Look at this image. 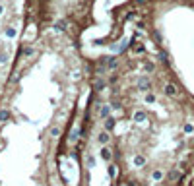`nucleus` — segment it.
I'll return each instance as SVG.
<instances>
[{
	"instance_id": "11",
	"label": "nucleus",
	"mask_w": 194,
	"mask_h": 186,
	"mask_svg": "<svg viewBox=\"0 0 194 186\" xmlns=\"http://www.w3.org/2000/svg\"><path fill=\"white\" fill-rule=\"evenodd\" d=\"M6 37H10V39L16 37V29H14V27H8L6 29Z\"/></svg>"
},
{
	"instance_id": "3",
	"label": "nucleus",
	"mask_w": 194,
	"mask_h": 186,
	"mask_svg": "<svg viewBox=\"0 0 194 186\" xmlns=\"http://www.w3.org/2000/svg\"><path fill=\"white\" fill-rule=\"evenodd\" d=\"M146 120V113L144 111H136L134 113V122H144Z\"/></svg>"
},
{
	"instance_id": "18",
	"label": "nucleus",
	"mask_w": 194,
	"mask_h": 186,
	"mask_svg": "<svg viewBox=\"0 0 194 186\" xmlns=\"http://www.w3.org/2000/svg\"><path fill=\"white\" fill-rule=\"evenodd\" d=\"M159 58H161L163 62H165V64H167V60H169V58H167V54H165V52H159Z\"/></svg>"
},
{
	"instance_id": "19",
	"label": "nucleus",
	"mask_w": 194,
	"mask_h": 186,
	"mask_svg": "<svg viewBox=\"0 0 194 186\" xmlns=\"http://www.w3.org/2000/svg\"><path fill=\"white\" fill-rule=\"evenodd\" d=\"M87 165L93 167V165H95V159H93V157H87Z\"/></svg>"
},
{
	"instance_id": "6",
	"label": "nucleus",
	"mask_w": 194,
	"mask_h": 186,
	"mask_svg": "<svg viewBox=\"0 0 194 186\" xmlns=\"http://www.w3.org/2000/svg\"><path fill=\"white\" fill-rule=\"evenodd\" d=\"M105 128H107V130H113V128H115V120H113L111 116L105 120Z\"/></svg>"
},
{
	"instance_id": "8",
	"label": "nucleus",
	"mask_w": 194,
	"mask_h": 186,
	"mask_svg": "<svg viewBox=\"0 0 194 186\" xmlns=\"http://www.w3.org/2000/svg\"><path fill=\"white\" fill-rule=\"evenodd\" d=\"M101 157H103L105 161H109V159H111V151H109L107 148H103V149H101Z\"/></svg>"
},
{
	"instance_id": "1",
	"label": "nucleus",
	"mask_w": 194,
	"mask_h": 186,
	"mask_svg": "<svg viewBox=\"0 0 194 186\" xmlns=\"http://www.w3.org/2000/svg\"><path fill=\"white\" fill-rule=\"evenodd\" d=\"M163 91H165V95H167V97H175V95H177V87H175L173 84H165Z\"/></svg>"
},
{
	"instance_id": "14",
	"label": "nucleus",
	"mask_w": 194,
	"mask_h": 186,
	"mask_svg": "<svg viewBox=\"0 0 194 186\" xmlns=\"http://www.w3.org/2000/svg\"><path fill=\"white\" fill-rule=\"evenodd\" d=\"M138 85H140V89H148V82H146V80H140V84H138Z\"/></svg>"
},
{
	"instance_id": "9",
	"label": "nucleus",
	"mask_w": 194,
	"mask_h": 186,
	"mask_svg": "<svg viewBox=\"0 0 194 186\" xmlns=\"http://www.w3.org/2000/svg\"><path fill=\"white\" fill-rule=\"evenodd\" d=\"M151 178H153V180H161L163 178V173H161V171H153V173H151Z\"/></svg>"
},
{
	"instance_id": "5",
	"label": "nucleus",
	"mask_w": 194,
	"mask_h": 186,
	"mask_svg": "<svg viewBox=\"0 0 194 186\" xmlns=\"http://www.w3.org/2000/svg\"><path fill=\"white\" fill-rule=\"evenodd\" d=\"M144 163H146V157H142V155H138V157H134V165H136V167H142Z\"/></svg>"
},
{
	"instance_id": "16",
	"label": "nucleus",
	"mask_w": 194,
	"mask_h": 186,
	"mask_svg": "<svg viewBox=\"0 0 194 186\" xmlns=\"http://www.w3.org/2000/svg\"><path fill=\"white\" fill-rule=\"evenodd\" d=\"M146 70H148V72H153V70H155V66L151 64V62H146Z\"/></svg>"
},
{
	"instance_id": "2",
	"label": "nucleus",
	"mask_w": 194,
	"mask_h": 186,
	"mask_svg": "<svg viewBox=\"0 0 194 186\" xmlns=\"http://www.w3.org/2000/svg\"><path fill=\"white\" fill-rule=\"evenodd\" d=\"M111 140V136H109V132H101V134L97 136V141H99V143H101V146H105V143H107V141Z\"/></svg>"
},
{
	"instance_id": "7",
	"label": "nucleus",
	"mask_w": 194,
	"mask_h": 186,
	"mask_svg": "<svg viewBox=\"0 0 194 186\" xmlns=\"http://www.w3.org/2000/svg\"><path fill=\"white\" fill-rule=\"evenodd\" d=\"M8 116H10V113H8V109H2V111H0V122L8 120Z\"/></svg>"
},
{
	"instance_id": "12",
	"label": "nucleus",
	"mask_w": 194,
	"mask_h": 186,
	"mask_svg": "<svg viewBox=\"0 0 194 186\" xmlns=\"http://www.w3.org/2000/svg\"><path fill=\"white\" fill-rule=\"evenodd\" d=\"M146 103H155V95L153 93H148V95H146Z\"/></svg>"
},
{
	"instance_id": "10",
	"label": "nucleus",
	"mask_w": 194,
	"mask_h": 186,
	"mask_svg": "<svg viewBox=\"0 0 194 186\" xmlns=\"http://www.w3.org/2000/svg\"><path fill=\"white\" fill-rule=\"evenodd\" d=\"M103 87H105V80H97L95 82V89L99 91V89H103Z\"/></svg>"
},
{
	"instance_id": "15",
	"label": "nucleus",
	"mask_w": 194,
	"mask_h": 186,
	"mask_svg": "<svg viewBox=\"0 0 194 186\" xmlns=\"http://www.w3.org/2000/svg\"><path fill=\"white\" fill-rule=\"evenodd\" d=\"M184 132H186V134H192V132H194V126H192V124H186V126H184Z\"/></svg>"
},
{
	"instance_id": "20",
	"label": "nucleus",
	"mask_w": 194,
	"mask_h": 186,
	"mask_svg": "<svg viewBox=\"0 0 194 186\" xmlns=\"http://www.w3.org/2000/svg\"><path fill=\"white\" fill-rule=\"evenodd\" d=\"M2 12H4V6H2V4H0V14H2Z\"/></svg>"
},
{
	"instance_id": "13",
	"label": "nucleus",
	"mask_w": 194,
	"mask_h": 186,
	"mask_svg": "<svg viewBox=\"0 0 194 186\" xmlns=\"http://www.w3.org/2000/svg\"><path fill=\"white\" fill-rule=\"evenodd\" d=\"M109 176H116V167L115 165H111L109 167Z\"/></svg>"
},
{
	"instance_id": "4",
	"label": "nucleus",
	"mask_w": 194,
	"mask_h": 186,
	"mask_svg": "<svg viewBox=\"0 0 194 186\" xmlns=\"http://www.w3.org/2000/svg\"><path fill=\"white\" fill-rule=\"evenodd\" d=\"M99 115H101V118H105V120H107V118H109V115H111V109H109V107H101Z\"/></svg>"
},
{
	"instance_id": "17",
	"label": "nucleus",
	"mask_w": 194,
	"mask_h": 186,
	"mask_svg": "<svg viewBox=\"0 0 194 186\" xmlns=\"http://www.w3.org/2000/svg\"><path fill=\"white\" fill-rule=\"evenodd\" d=\"M51 134L54 136V138H56V136H60V128H56V126H54V128L51 130Z\"/></svg>"
}]
</instances>
